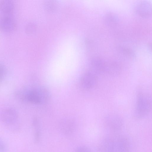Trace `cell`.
I'll return each mask as SVG.
<instances>
[{
	"mask_svg": "<svg viewBox=\"0 0 152 152\" xmlns=\"http://www.w3.org/2000/svg\"><path fill=\"white\" fill-rule=\"evenodd\" d=\"M151 97L147 93L141 92L137 96L134 115L138 118H144L150 113L151 109Z\"/></svg>",
	"mask_w": 152,
	"mask_h": 152,
	"instance_id": "obj_1",
	"label": "cell"
},
{
	"mask_svg": "<svg viewBox=\"0 0 152 152\" xmlns=\"http://www.w3.org/2000/svg\"><path fill=\"white\" fill-rule=\"evenodd\" d=\"M104 152H127L128 145L126 140L120 137L108 138L102 145Z\"/></svg>",
	"mask_w": 152,
	"mask_h": 152,
	"instance_id": "obj_2",
	"label": "cell"
},
{
	"mask_svg": "<svg viewBox=\"0 0 152 152\" xmlns=\"http://www.w3.org/2000/svg\"><path fill=\"white\" fill-rule=\"evenodd\" d=\"M50 98L48 90L44 87L39 86L28 91L24 94V99L36 104L47 102Z\"/></svg>",
	"mask_w": 152,
	"mask_h": 152,
	"instance_id": "obj_3",
	"label": "cell"
},
{
	"mask_svg": "<svg viewBox=\"0 0 152 152\" xmlns=\"http://www.w3.org/2000/svg\"><path fill=\"white\" fill-rule=\"evenodd\" d=\"M96 75L91 71L85 73L80 78V85L84 90H88L93 88L96 83Z\"/></svg>",
	"mask_w": 152,
	"mask_h": 152,
	"instance_id": "obj_4",
	"label": "cell"
},
{
	"mask_svg": "<svg viewBox=\"0 0 152 152\" xmlns=\"http://www.w3.org/2000/svg\"><path fill=\"white\" fill-rule=\"evenodd\" d=\"M1 118L2 122L8 125L15 124L18 118L16 111L13 108H8L4 110L1 114Z\"/></svg>",
	"mask_w": 152,
	"mask_h": 152,
	"instance_id": "obj_5",
	"label": "cell"
},
{
	"mask_svg": "<svg viewBox=\"0 0 152 152\" xmlns=\"http://www.w3.org/2000/svg\"><path fill=\"white\" fill-rule=\"evenodd\" d=\"M105 123L109 128L113 130H119L123 126L122 119L118 115L115 114H111L105 118Z\"/></svg>",
	"mask_w": 152,
	"mask_h": 152,
	"instance_id": "obj_6",
	"label": "cell"
},
{
	"mask_svg": "<svg viewBox=\"0 0 152 152\" xmlns=\"http://www.w3.org/2000/svg\"><path fill=\"white\" fill-rule=\"evenodd\" d=\"M135 10L140 16L144 18L149 17L151 14V5L148 1H142L136 5Z\"/></svg>",
	"mask_w": 152,
	"mask_h": 152,
	"instance_id": "obj_7",
	"label": "cell"
},
{
	"mask_svg": "<svg viewBox=\"0 0 152 152\" xmlns=\"http://www.w3.org/2000/svg\"><path fill=\"white\" fill-rule=\"evenodd\" d=\"M15 27V22L10 16H3L0 18V28L3 31L10 32Z\"/></svg>",
	"mask_w": 152,
	"mask_h": 152,
	"instance_id": "obj_8",
	"label": "cell"
},
{
	"mask_svg": "<svg viewBox=\"0 0 152 152\" xmlns=\"http://www.w3.org/2000/svg\"><path fill=\"white\" fill-rule=\"evenodd\" d=\"M14 8V3L11 0H4L0 1V12L3 16H10Z\"/></svg>",
	"mask_w": 152,
	"mask_h": 152,
	"instance_id": "obj_9",
	"label": "cell"
},
{
	"mask_svg": "<svg viewBox=\"0 0 152 152\" xmlns=\"http://www.w3.org/2000/svg\"><path fill=\"white\" fill-rule=\"evenodd\" d=\"M62 125L63 132L66 134L71 133L74 130V126L72 122L70 121H64Z\"/></svg>",
	"mask_w": 152,
	"mask_h": 152,
	"instance_id": "obj_10",
	"label": "cell"
},
{
	"mask_svg": "<svg viewBox=\"0 0 152 152\" xmlns=\"http://www.w3.org/2000/svg\"><path fill=\"white\" fill-rule=\"evenodd\" d=\"M35 26L34 24L32 23L28 24L26 26L25 31L28 34H31L34 31Z\"/></svg>",
	"mask_w": 152,
	"mask_h": 152,
	"instance_id": "obj_11",
	"label": "cell"
},
{
	"mask_svg": "<svg viewBox=\"0 0 152 152\" xmlns=\"http://www.w3.org/2000/svg\"><path fill=\"white\" fill-rule=\"evenodd\" d=\"M5 69L4 66L0 64V82L3 80L5 73Z\"/></svg>",
	"mask_w": 152,
	"mask_h": 152,
	"instance_id": "obj_12",
	"label": "cell"
},
{
	"mask_svg": "<svg viewBox=\"0 0 152 152\" xmlns=\"http://www.w3.org/2000/svg\"><path fill=\"white\" fill-rule=\"evenodd\" d=\"M75 152H91L88 148L85 146L80 147L76 149Z\"/></svg>",
	"mask_w": 152,
	"mask_h": 152,
	"instance_id": "obj_13",
	"label": "cell"
},
{
	"mask_svg": "<svg viewBox=\"0 0 152 152\" xmlns=\"http://www.w3.org/2000/svg\"><path fill=\"white\" fill-rule=\"evenodd\" d=\"M5 150V145L4 142L0 139V152H4Z\"/></svg>",
	"mask_w": 152,
	"mask_h": 152,
	"instance_id": "obj_14",
	"label": "cell"
}]
</instances>
